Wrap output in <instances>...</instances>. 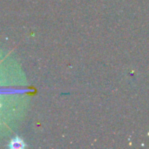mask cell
<instances>
[{
	"instance_id": "cell-1",
	"label": "cell",
	"mask_w": 149,
	"mask_h": 149,
	"mask_svg": "<svg viewBox=\"0 0 149 149\" xmlns=\"http://www.w3.org/2000/svg\"><path fill=\"white\" fill-rule=\"evenodd\" d=\"M24 147V142L19 137H15L9 144V148L11 149H23Z\"/></svg>"
}]
</instances>
